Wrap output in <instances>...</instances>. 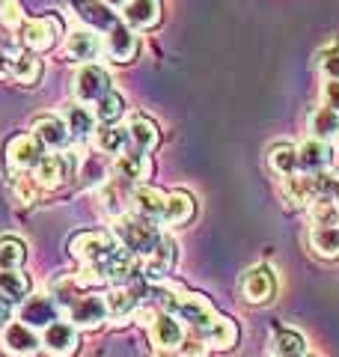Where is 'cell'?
<instances>
[{
	"instance_id": "29",
	"label": "cell",
	"mask_w": 339,
	"mask_h": 357,
	"mask_svg": "<svg viewBox=\"0 0 339 357\" xmlns=\"http://www.w3.org/2000/svg\"><path fill=\"white\" fill-rule=\"evenodd\" d=\"M310 248L322 259H339V227H322L312 223L310 227Z\"/></svg>"
},
{
	"instance_id": "19",
	"label": "cell",
	"mask_w": 339,
	"mask_h": 357,
	"mask_svg": "<svg viewBox=\"0 0 339 357\" xmlns=\"http://www.w3.org/2000/svg\"><path fill=\"white\" fill-rule=\"evenodd\" d=\"M30 134L42 143V149H48V152H60L69 146V140H72V134L60 116H36Z\"/></svg>"
},
{
	"instance_id": "8",
	"label": "cell",
	"mask_w": 339,
	"mask_h": 357,
	"mask_svg": "<svg viewBox=\"0 0 339 357\" xmlns=\"http://www.w3.org/2000/svg\"><path fill=\"white\" fill-rule=\"evenodd\" d=\"M56 36H60V21L56 18H30L21 24V45L30 54L51 51L56 45Z\"/></svg>"
},
{
	"instance_id": "41",
	"label": "cell",
	"mask_w": 339,
	"mask_h": 357,
	"mask_svg": "<svg viewBox=\"0 0 339 357\" xmlns=\"http://www.w3.org/2000/svg\"><path fill=\"white\" fill-rule=\"evenodd\" d=\"M322 105L339 114V81H324V86H322Z\"/></svg>"
},
{
	"instance_id": "16",
	"label": "cell",
	"mask_w": 339,
	"mask_h": 357,
	"mask_svg": "<svg viewBox=\"0 0 339 357\" xmlns=\"http://www.w3.org/2000/svg\"><path fill=\"white\" fill-rule=\"evenodd\" d=\"M72 9H75V15L86 24V30L107 33L122 21L107 3H101V0H72Z\"/></svg>"
},
{
	"instance_id": "24",
	"label": "cell",
	"mask_w": 339,
	"mask_h": 357,
	"mask_svg": "<svg viewBox=\"0 0 339 357\" xmlns=\"http://www.w3.org/2000/svg\"><path fill=\"white\" fill-rule=\"evenodd\" d=\"M126 24L131 30H152L161 24V0H131L126 3Z\"/></svg>"
},
{
	"instance_id": "46",
	"label": "cell",
	"mask_w": 339,
	"mask_h": 357,
	"mask_svg": "<svg viewBox=\"0 0 339 357\" xmlns=\"http://www.w3.org/2000/svg\"><path fill=\"white\" fill-rule=\"evenodd\" d=\"M301 357H310V354H301Z\"/></svg>"
},
{
	"instance_id": "7",
	"label": "cell",
	"mask_w": 339,
	"mask_h": 357,
	"mask_svg": "<svg viewBox=\"0 0 339 357\" xmlns=\"http://www.w3.org/2000/svg\"><path fill=\"white\" fill-rule=\"evenodd\" d=\"M239 289H241V298L247 304H268V301L277 295V277L268 265H256L241 277Z\"/></svg>"
},
{
	"instance_id": "30",
	"label": "cell",
	"mask_w": 339,
	"mask_h": 357,
	"mask_svg": "<svg viewBox=\"0 0 339 357\" xmlns=\"http://www.w3.org/2000/svg\"><path fill=\"white\" fill-rule=\"evenodd\" d=\"M66 128H69V134L75 140H86V137H93V131H96V116H93V110H86L84 105H69L66 107Z\"/></svg>"
},
{
	"instance_id": "11",
	"label": "cell",
	"mask_w": 339,
	"mask_h": 357,
	"mask_svg": "<svg viewBox=\"0 0 339 357\" xmlns=\"http://www.w3.org/2000/svg\"><path fill=\"white\" fill-rule=\"evenodd\" d=\"M0 69L13 77V81L30 86V84H36L39 77H42V60L36 57V54H30V51L13 48L9 54L0 57Z\"/></svg>"
},
{
	"instance_id": "2",
	"label": "cell",
	"mask_w": 339,
	"mask_h": 357,
	"mask_svg": "<svg viewBox=\"0 0 339 357\" xmlns=\"http://www.w3.org/2000/svg\"><path fill=\"white\" fill-rule=\"evenodd\" d=\"M113 81H110V75L101 69V66H96V63H86V66H81V69L75 72V77H72V96H75V102L77 105H96L101 96H107L110 93V86Z\"/></svg>"
},
{
	"instance_id": "35",
	"label": "cell",
	"mask_w": 339,
	"mask_h": 357,
	"mask_svg": "<svg viewBox=\"0 0 339 357\" xmlns=\"http://www.w3.org/2000/svg\"><path fill=\"white\" fill-rule=\"evenodd\" d=\"M122 114H126V102H122V96L116 89H110L107 96H101L96 102V110H93L96 122H101V126H113Z\"/></svg>"
},
{
	"instance_id": "6",
	"label": "cell",
	"mask_w": 339,
	"mask_h": 357,
	"mask_svg": "<svg viewBox=\"0 0 339 357\" xmlns=\"http://www.w3.org/2000/svg\"><path fill=\"white\" fill-rule=\"evenodd\" d=\"M72 170H75L72 155L51 152V155H42V161L33 170V178H36V185L45 188V191H56V188L72 178Z\"/></svg>"
},
{
	"instance_id": "38",
	"label": "cell",
	"mask_w": 339,
	"mask_h": 357,
	"mask_svg": "<svg viewBox=\"0 0 339 357\" xmlns=\"http://www.w3.org/2000/svg\"><path fill=\"white\" fill-rule=\"evenodd\" d=\"M13 191L18 197V203H36V197H39V185H36V178H33V173H18L15 176V182H13Z\"/></svg>"
},
{
	"instance_id": "33",
	"label": "cell",
	"mask_w": 339,
	"mask_h": 357,
	"mask_svg": "<svg viewBox=\"0 0 339 357\" xmlns=\"http://www.w3.org/2000/svg\"><path fill=\"white\" fill-rule=\"evenodd\" d=\"M27 259L24 241L15 236H0V271H21Z\"/></svg>"
},
{
	"instance_id": "42",
	"label": "cell",
	"mask_w": 339,
	"mask_h": 357,
	"mask_svg": "<svg viewBox=\"0 0 339 357\" xmlns=\"http://www.w3.org/2000/svg\"><path fill=\"white\" fill-rule=\"evenodd\" d=\"M179 357H209V345L202 340H182V354Z\"/></svg>"
},
{
	"instance_id": "3",
	"label": "cell",
	"mask_w": 339,
	"mask_h": 357,
	"mask_svg": "<svg viewBox=\"0 0 339 357\" xmlns=\"http://www.w3.org/2000/svg\"><path fill=\"white\" fill-rule=\"evenodd\" d=\"M113 185L119 188V191H126L131 197V191L137 185H143V178H149L152 173V161L146 158V155L134 152V149H126L122 155L113 158Z\"/></svg>"
},
{
	"instance_id": "28",
	"label": "cell",
	"mask_w": 339,
	"mask_h": 357,
	"mask_svg": "<svg viewBox=\"0 0 339 357\" xmlns=\"http://www.w3.org/2000/svg\"><path fill=\"white\" fill-rule=\"evenodd\" d=\"M333 137H339V114L324 105L315 107L310 114V140L331 143Z\"/></svg>"
},
{
	"instance_id": "20",
	"label": "cell",
	"mask_w": 339,
	"mask_h": 357,
	"mask_svg": "<svg viewBox=\"0 0 339 357\" xmlns=\"http://www.w3.org/2000/svg\"><path fill=\"white\" fill-rule=\"evenodd\" d=\"M333 161V149L331 143H319V140H307L298 146V173L303 176H322Z\"/></svg>"
},
{
	"instance_id": "32",
	"label": "cell",
	"mask_w": 339,
	"mask_h": 357,
	"mask_svg": "<svg viewBox=\"0 0 339 357\" xmlns=\"http://www.w3.org/2000/svg\"><path fill=\"white\" fill-rule=\"evenodd\" d=\"M268 167L274 170L280 178L295 176L298 173V149L292 143H277L268 149Z\"/></svg>"
},
{
	"instance_id": "10",
	"label": "cell",
	"mask_w": 339,
	"mask_h": 357,
	"mask_svg": "<svg viewBox=\"0 0 339 357\" xmlns=\"http://www.w3.org/2000/svg\"><path fill=\"white\" fill-rule=\"evenodd\" d=\"M42 155H45V149L33 134H18V137H13L6 146V164L13 167L15 173H30V170H36Z\"/></svg>"
},
{
	"instance_id": "14",
	"label": "cell",
	"mask_w": 339,
	"mask_h": 357,
	"mask_svg": "<svg viewBox=\"0 0 339 357\" xmlns=\"http://www.w3.org/2000/svg\"><path fill=\"white\" fill-rule=\"evenodd\" d=\"M280 191L289 206H312L322 197V176H303V173L286 176Z\"/></svg>"
},
{
	"instance_id": "17",
	"label": "cell",
	"mask_w": 339,
	"mask_h": 357,
	"mask_svg": "<svg viewBox=\"0 0 339 357\" xmlns=\"http://www.w3.org/2000/svg\"><path fill=\"white\" fill-rule=\"evenodd\" d=\"M176 259H179L176 241L164 236L149 256H143V277L146 280H164V277L176 268Z\"/></svg>"
},
{
	"instance_id": "34",
	"label": "cell",
	"mask_w": 339,
	"mask_h": 357,
	"mask_svg": "<svg viewBox=\"0 0 339 357\" xmlns=\"http://www.w3.org/2000/svg\"><path fill=\"white\" fill-rule=\"evenodd\" d=\"M30 292V280L21 271H0V298H6L9 304L24 301Z\"/></svg>"
},
{
	"instance_id": "18",
	"label": "cell",
	"mask_w": 339,
	"mask_h": 357,
	"mask_svg": "<svg viewBox=\"0 0 339 357\" xmlns=\"http://www.w3.org/2000/svg\"><path fill=\"white\" fill-rule=\"evenodd\" d=\"M105 51H107V57L113 63H131L134 57H137V51H140V42H137L134 30L126 24V21H119L113 30H107Z\"/></svg>"
},
{
	"instance_id": "36",
	"label": "cell",
	"mask_w": 339,
	"mask_h": 357,
	"mask_svg": "<svg viewBox=\"0 0 339 357\" xmlns=\"http://www.w3.org/2000/svg\"><path fill=\"white\" fill-rule=\"evenodd\" d=\"M271 349H274V357H301L307 354V342L298 331H277L271 340Z\"/></svg>"
},
{
	"instance_id": "25",
	"label": "cell",
	"mask_w": 339,
	"mask_h": 357,
	"mask_svg": "<svg viewBox=\"0 0 339 357\" xmlns=\"http://www.w3.org/2000/svg\"><path fill=\"white\" fill-rule=\"evenodd\" d=\"M105 304H107V316L110 319H126L131 316V310H137L140 304V286L137 283H122V286H113L107 298H105Z\"/></svg>"
},
{
	"instance_id": "23",
	"label": "cell",
	"mask_w": 339,
	"mask_h": 357,
	"mask_svg": "<svg viewBox=\"0 0 339 357\" xmlns=\"http://www.w3.org/2000/svg\"><path fill=\"white\" fill-rule=\"evenodd\" d=\"M101 48H105V45H101L96 33L86 30V27H81V30H75V33L66 36V54H69L72 60H77L81 66L93 63L98 54H101Z\"/></svg>"
},
{
	"instance_id": "43",
	"label": "cell",
	"mask_w": 339,
	"mask_h": 357,
	"mask_svg": "<svg viewBox=\"0 0 339 357\" xmlns=\"http://www.w3.org/2000/svg\"><path fill=\"white\" fill-rule=\"evenodd\" d=\"M9 316H13V304L6 298H0V331L9 325Z\"/></svg>"
},
{
	"instance_id": "27",
	"label": "cell",
	"mask_w": 339,
	"mask_h": 357,
	"mask_svg": "<svg viewBox=\"0 0 339 357\" xmlns=\"http://www.w3.org/2000/svg\"><path fill=\"white\" fill-rule=\"evenodd\" d=\"M206 345H211V349L218 351H229L239 345V325L229 319V316H214V321L206 328Z\"/></svg>"
},
{
	"instance_id": "44",
	"label": "cell",
	"mask_w": 339,
	"mask_h": 357,
	"mask_svg": "<svg viewBox=\"0 0 339 357\" xmlns=\"http://www.w3.org/2000/svg\"><path fill=\"white\" fill-rule=\"evenodd\" d=\"M152 357H179V354H176V349H155Z\"/></svg>"
},
{
	"instance_id": "31",
	"label": "cell",
	"mask_w": 339,
	"mask_h": 357,
	"mask_svg": "<svg viewBox=\"0 0 339 357\" xmlns=\"http://www.w3.org/2000/svg\"><path fill=\"white\" fill-rule=\"evenodd\" d=\"M93 143H96V149L105 155H122L128 146V131L119 126H96Z\"/></svg>"
},
{
	"instance_id": "5",
	"label": "cell",
	"mask_w": 339,
	"mask_h": 357,
	"mask_svg": "<svg viewBox=\"0 0 339 357\" xmlns=\"http://www.w3.org/2000/svg\"><path fill=\"white\" fill-rule=\"evenodd\" d=\"M66 312H69V325L86 328V331H93L101 321H107V304H105V298L96 292H81L66 307Z\"/></svg>"
},
{
	"instance_id": "40",
	"label": "cell",
	"mask_w": 339,
	"mask_h": 357,
	"mask_svg": "<svg viewBox=\"0 0 339 357\" xmlns=\"http://www.w3.org/2000/svg\"><path fill=\"white\" fill-rule=\"evenodd\" d=\"M319 199L333 203L336 211H339V170L336 173H322V197Z\"/></svg>"
},
{
	"instance_id": "9",
	"label": "cell",
	"mask_w": 339,
	"mask_h": 357,
	"mask_svg": "<svg viewBox=\"0 0 339 357\" xmlns=\"http://www.w3.org/2000/svg\"><path fill=\"white\" fill-rule=\"evenodd\" d=\"M0 345L9 357H36L42 351V340L36 337V331L21 325V321H9L0 331Z\"/></svg>"
},
{
	"instance_id": "39",
	"label": "cell",
	"mask_w": 339,
	"mask_h": 357,
	"mask_svg": "<svg viewBox=\"0 0 339 357\" xmlns=\"http://www.w3.org/2000/svg\"><path fill=\"white\" fill-rule=\"evenodd\" d=\"M0 24L6 30H15L24 24V15H21V3L18 0H0Z\"/></svg>"
},
{
	"instance_id": "12",
	"label": "cell",
	"mask_w": 339,
	"mask_h": 357,
	"mask_svg": "<svg viewBox=\"0 0 339 357\" xmlns=\"http://www.w3.org/2000/svg\"><path fill=\"white\" fill-rule=\"evenodd\" d=\"M42 351L48 357H72L77 351V331L69 321H51L42 333Z\"/></svg>"
},
{
	"instance_id": "13",
	"label": "cell",
	"mask_w": 339,
	"mask_h": 357,
	"mask_svg": "<svg viewBox=\"0 0 339 357\" xmlns=\"http://www.w3.org/2000/svg\"><path fill=\"white\" fill-rule=\"evenodd\" d=\"M146 319H149L146 325H149L152 342L158 349H176V345H182L185 331H182V321H179L173 312L155 310V312H146Z\"/></svg>"
},
{
	"instance_id": "22",
	"label": "cell",
	"mask_w": 339,
	"mask_h": 357,
	"mask_svg": "<svg viewBox=\"0 0 339 357\" xmlns=\"http://www.w3.org/2000/svg\"><path fill=\"white\" fill-rule=\"evenodd\" d=\"M126 131H128L126 149H134L140 155H149L152 149H158V143H161V131H158L155 119H149V116H134Z\"/></svg>"
},
{
	"instance_id": "1",
	"label": "cell",
	"mask_w": 339,
	"mask_h": 357,
	"mask_svg": "<svg viewBox=\"0 0 339 357\" xmlns=\"http://www.w3.org/2000/svg\"><path fill=\"white\" fill-rule=\"evenodd\" d=\"M113 238L131 256H149L164 236L158 229V223L152 220L137 218V215H119L116 223H113Z\"/></svg>"
},
{
	"instance_id": "4",
	"label": "cell",
	"mask_w": 339,
	"mask_h": 357,
	"mask_svg": "<svg viewBox=\"0 0 339 357\" xmlns=\"http://www.w3.org/2000/svg\"><path fill=\"white\" fill-rule=\"evenodd\" d=\"M170 312L179 319V321H188L194 331L199 333H206V328L214 321V307L209 304V298H202V295H173V307H170Z\"/></svg>"
},
{
	"instance_id": "26",
	"label": "cell",
	"mask_w": 339,
	"mask_h": 357,
	"mask_svg": "<svg viewBox=\"0 0 339 357\" xmlns=\"http://www.w3.org/2000/svg\"><path fill=\"white\" fill-rule=\"evenodd\" d=\"M197 215V203L188 191H170L167 194V206H164V220L170 227H185Z\"/></svg>"
},
{
	"instance_id": "21",
	"label": "cell",
	"mask_w": 339,
	"mask_h": 357,
	"mask_svg": "<svg viewBox=\"0 0 339 357\" xmlns=\"http://www.w3.org/2000/svg\"><path fill=\"white\" fill-rule=\"evenodd\" d=\"M56 304L48 298V295H36V298H24V304H21L18 310V321L21 325H27L33 331H45L51 325V321H56Z\"/></svg>"
},
{
	"instance_id": "45",
	"label": "cell",
	"mask_w": 339,
	"mask_h": 357,
	"mask_svg": "<svg viewBox=\"0 0 339 357\" xmlns=\"http://www.w3.org/2000/svg\"><path fill=\"white\" fill-rule=\"evenodd\" d=\"M101 3H107V6L113 9V6H122V3H126V0H101Z\"/></svg>"
},
{
	"instance_id": "15",
	"label": "cell",
	"mask_w": 339,
	"mask_h": 357,
	"mask_svg": "<svg viewBox=\"0 0 339 357\" xmlns=\"http://www.w3.org/2000/svg\"><path fill=\"white\" fill-rule=\"evenodd\" d=\"M131 215L146 218L152 223H161L164 220V206H167V194L158 191L152 185H137L131 191Z\"/></svg>"
},
{
	"instance_id": "37",
	"label": "cell",
	"mask_w": 339,
	"mask_h": 357,
	"mask_svg": "<svg viewBox=\"0 0 339 357\" xmlns=\"http://www.w3.org/2000/svg\"><path fill=\"white\" fill-rule=\"evenodd\" d=\"M315 60H319V72L327 77V81H339V39L324 45Z\"/></svg>"
}]
</instances>
